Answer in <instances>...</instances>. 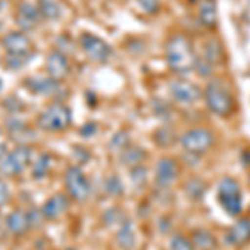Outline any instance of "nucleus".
Segmentation results:
<instances>
[{
	"instance_id": "2",
	"label": "nucleus",
	"mask_w": 250,
	"mask_h": 250,
	"mask_svg": "<svg viewBox=\"0 0 250 250\" xmlns=\"http://www.w3.org/2000/svg\"><path fill=\"white\" fill-rule=\"evenodd\" d=\"M202 99L208 110L217 117H229L235 110V100L230 88L222 79L208 80L202 90Z\"/></svg>"
},
{
	"instance_id": "1",
	"label": "nucleus",
	"mask_w": 250,
	"mask_h": 250,
	"mask_svg": "<svg viewBox=\"0 0 250 250\" xmlns=\"http://www.w3.org/2000/svg\"><path fill=\"white\" fill-rule=\"evenodd\" d=\"M165 60L168 68L179 77L190 74L195 68V50H193L192 40L185 34H173L165 43Z\"/></svg>"
},
{
	"instance_id": "30",
	"label": "nucleus",
	"mask_w": 250,
	"mask_h": 250,
	"mask_svg": "<svg viewBox=\"0 0 250 250\" xmlns=\"http://www.w3.org/2000/svg\"><path fill=\"white\" fill-rule=\"evenodd\" d=\"M107 190L110 192V195H120L122 192V184H120L119 177H110L107 180Z\"/></svg>"
},
{
	"instance_id": "6",
	"label": "nucleus",
	"mask_w": 250,
	"mask_h": 250,
	"mask_svg": "<svg viewBox=\"0 0 250 250\" xmlns=\"http://www.w3.org/2000/svg\"><path fill=\"white\" fill-rule=\"evenodd\" d=\"M168 92H170L172 99L175 100L180 105H193L195 102H199L202 99V90L192 83L190 80L184 79V77H177L173 79L168 85Z\"/></svg>"
},
{
	"instance_id": "10",
	"label": "nucleus",
	"mask_w": 250,
	"mask_h": 250,
	"mask_svg": "<svg viewBox=\"0 0 250 250\" xmlns=\"http://www.w3.org/2000/svg\"><path fill=\"white\" fill-rule=\"evenodd\" d=\"M180 177V165L175 159L164 157L157 162L155 167V184L159 187H170L179 180Z\"/></svg>"
},
{
	"instance_id": "16",
	"label": "nucleus",
	"mask_w": 250,
	"mask_h": 250,
	"mask_svg": "<svg viewBox=\"0 0 250 250\" xmlns=\"http://www.w3.org/2000/svg\"><path fill=\"white\" fill-rule=\"evenodd\" d=\"M5 225H7V230L14 235H25L30 229V222H29V215L27 212L22 210H14L7 215L5 219Z\"/></svg>"
},
{
	"instance_id": "8",
	"label": "nucleus",
	"mask_w": 250,
	"mask_h": 250,
	"mask_svg": "<svg viewBox=\"0 0 250 250\" xmlns=\"http://www.w3.org/2000/svg\"><path fill=\"white\" fill-rule=\"evenodd\" d=\"M30 157H32L30 148L27 145H19L10 154H7L5 159L0 162V173H3L7 177L19 175L30 164Z\"/></svg>"
},
{
	"instance_id": "28",
	"label": "nucleus",
	"mask_w": 250,
	"mask_h": 250,
	"mask_svg": "<svg viewBox=\"0 0 250 250\" xmlns=\"http://www.w3.org/2000/svg\"><path fill=\"white\" fill-rule=\"evenodd\" d=\"M27 215H29V222H30V227H40L43 222V213L42 210H37V208H32L30 212H27Z\"/></svg>"
},
{
	"instance_id": "26",
	"label": "nucleus",
	"mask_w": 250,
	"mask_h": 250,
	"mask_svg": "<svg viewBox=\"0 0 250 250\" xmlns=\"http://www.w3.org/2000/svg\"><path fill=\"white\" fill-rule=\"evenodd\" d=\"M187 192H188V195L193 197V199H200L205 192V185L202 184V180L192 179L190 182L187 184Z\"/></svg>"
},
{
	"instance_id": "9",
	"label": "nucleus",
	"mask_w": 250,
	"mask_h": 250,
	"mask_svg": "<svg viewBox=\"0 0 250 250\" xmlns=\"http://www.w3.org/2000/svg\"><path fill=\"white\" fill-rule=\"evenodd\" d=\"M80 47L85 55L94 62H107L112 55V47L105 40L97 37L94 34H83L80 37Z\"/></svg>"
},
{
	"instance_id": "3",
	"label": "nucleus",
	"mask_w": 250,
	"mask_h": 250,
	"mask_svg": "<svg viewBox=\"0 0 250 250\" xmlns=\"http://www.w3.org/2000/svg\"><path fill=\"white\" fill-rule=\"evenodd\" d=\"M180 147L190 155H204L213 147L215 135L205 127H193L184 132L179 139Z\"/></svg>"
},
{
	"instance_id": "5",
	"label": "nucleus",
	"mask_w": 250,
	"mask_h": 250,
	"mask_svg": "<svg viewBox=\"0 0 250 250\" xmlns=\"http://www.w3.org/2000/svg\"><path fill=\"white\" fill-rule=\"evenodd\" d=\"M72 124V112L63 104H54L39 115L37 125L45 132H62Z\"/></svg>"
},
{
	"instance_id": "33",
	"label": "nucleus",
	"mask_w": 250,
	"mask_h": 250,
	"mask_svg": "<svg viewBox=\"0 0 250 250\" xmlns=\"http://www.w3.org/2000/svg\"><path fill=\"white\" fill-rule=\"evenodd\" d=\"M5 157H7V147H5V144L0 142V162H2Z\"/></svg>"
},
{
	"instance_id": "19",
	"label": "nucleus",
	"mask_w": 250,
	"mask_h": 250,
	"mask_svg": "<svg viewBox=\"0 0 250 250\" xmlns=\"http://www.w3.org/2000/svg\"><path fill=\"white\" fill-rule=\"evenodd\" d=\"M25 87L34 94H52L57 90V80L50 77H30L25 80Z\"/></svg>"
},
{
	"instance_id": "23",
	"label": "nucleus",
	"mask_w": 250,
	"mask_h": 250,
	"mask_svg": "<svg viewBox=\"0 0 250 250\" xmlns=\"http://www.w3.org/2000/svg\"><path fill=\"white\" fill-rule=\"evenodd\" d=\"M168 250H195V247H193L192 239L180 235V233H175V235H172L170 242H168Z\"/></svg>"
},
{
	"instance_id": "20",
	"label": "nucleus",
	"mask_w": 250,
	"mask_h": 250,
	"mask_svg": "<svg viewBox=\"0 0 250 250\" xmlns=\"http://www.w3.org/2000/svg\"><path fill=\"white\" fill-rule=\"evenodd\" d=\"M192 242L193 247L199 250H213L217 247L215 235L210 230H204V229H199L192 233Z\"/></svg>"
},
{
	"instance_id": "4",
	"label": "nucleus",
	"mask_w": 250,
	"mask_h": 250,
	"mask_svg": "<svg viewBox=\"0 0 250 250\" xmlns=\"http://www.w3.org/2000/svg\"><path fill=\"white\" fill-rule=\"evenodd\" d=\"M217 197L225 212L230 217H240L242 208H244V199H242L240 185L232 177H225L219 182L217 188Z\"/></svg>"
},
{
	"instance_id": "22",
	"label": "nucleus",
	"mask_w": 250,
	"mask_h": 250,
	"mask_svg": "<svg viewBox=\"0 0 250 250\" xmlns=\"http://www.w3.org/2000/svg\"><path fill=\"white\" fill-rule=\"evenodd\" d=\"M117 242L120 244L122 249H132L135 244V237H134V232H132V225L128 222H125L122 227L119 229V233H117Z\"/></svg>"
},
{
	"instance_id": "17",
	"label": "nucleus",
	"mask_w": 250,
	"mask_h": 250,
	"mask_svg": "<svg viewBox=\"0 0 250 250\" xmlns=\"http://www.w3.org/2000/svg\"><path fill=\"white\" fill-rule=\"evenodd\" d=\"M199 20L207 29H215L219 23V14H217L215 0H200L199 3Z\"/></svg>"
},
{
	"instance_id": "29",
	"label": "nucleus",
	"mask_w": 250,
	"mask_h": 250,
	"mask_svg": "<svg viewBox=\"0 0 250 250\" xmlns=\"http://www.w3.org/2000/svg\"><path fill=\"white\" fill-rule=\"evenodd\" d=\"M27 57H29V55H9V57H7V65L10 68H20L27 63V60H25Z\"/></svg>"
},
{
	"instance_id": "35",
	"label": "nucleus",
	"mask_w": 250,
	"mask_h": 250,
	"mask_svg": "<svg viewBox=\"0 0 250 250\" xmlns=\"http://www.w3.org/2000/svg\"><path fill=\"white\" fill-rule=\"evenodd\" d=\"M188 2H195V0H188Z\"/></svg>"
},
{
	"instance_id": "27",
	"label": "nucleus",
	"mask_w": 250,
	"mask_h": 250,
	"mask_svg": "<svg viewBox=\"0 0 250 250\" xmlns=\"http://www.w3.org/2000/svg\"><path fill=\"white\" fill-rule=\"evenodd\" d=\"M137 3L145 14H155L159 10V0H137Z\"/></svg>"
},
{
	"instance_id": "25",
	"label": "nucleus",
	"mask_w": 250,
	"mask_h": 250,
	"mask_svg": "<svg viewBox=\"0 0 250 250\" xmlns=\"http://www.w3.org/2000/svg\"><path fill=\"white\" fill-rule=\"evenodd\" d=\"M142 159H145V154L140 148H128L122 155V162L125 165H139Z\"/></svg>"
},
{
	"instance_id": "21",
	"label": "nucleus",
	"mask_w": 250,
	"mask_h": 250,
	"mask_svg": "<svg viewBox=\"0 0 250 250\" xmlns=\"http://www.w3.org/2000/svg\"><path fill=\"white\" fill-rule=\"evenodd\" d=\"M40 15L47 20H55L60 17V5L55 0H39Z\"/></svg>"
},
{
	"instance_id": "18",
	"label": "nucleus",
	"mask_w": 250,
	"mask_h": 250,
	"mask_svg": "<svg viewBox=\"0 0 250 250\" xmlns=\"http://www.w3.org/2000/svg\"><path fill=\"white\" fill-rule=\"evenodd\" d=\"M207 63H210L212 67L219 65V63L224 62V48H222V43L217 39H210L205 42L204 45V52L202 57Z\"/></svg>"
},
{
	"instance_id": "7",
	"label": "nucleus",
	"mask_w": 250,
	"mask_h": 250,
	"mask_svg": "<svg viewBox=\"0 0 250 250\" xmlns=\"http://www.w3.org/2000/svg\"><path fill=\"white\" fill-rule=\"evenodd\" d=\"M65 188L68 195L77 202H85L90 197V182L79 167H68L65 172Z\"/></svg>"
},
{
	"instance_id": "11",
	"label": "nucleus",
	"mask_w": 250,
	"mask_h": 250,
	"mask_svg": "<svg viewBox=\"0 0 250 250\" xmlns=\"http://www.w3.org/2000/svg\"><path fill=\"white\" fill-rule=\"evenodd\" d=\"M45 68H47L48 77L57 80V82L59 80H63L68 74H70V63H68V59L65 57V54H62L60 50H54L48 54Z\"/></svg>"
},
{
	"instance_id": "12",
	"label": "nucleus",
	"mask_w": 250,
	"mask_h": 250,
	"mask_svg": "<svg viewBox=\"0 0 250 250\" xmlns=\"http://www.w3.org/2000/svg\"><path fill=\"white\" fill-rule=\"evenodd\" d=\"M2 45L9 55H29L32 42L22 32H12L2 39Z\"/></svg>"
},
{
	"instance_id": "32",
	"label": "nucleus",
	"mask_w": 250,
	"mask_h": 250,
	"mask_svg": "<svg viewBox=\"0 0 250 250\" xmlns=\"http://www.w3.org/2000/svg\"><path fill=\"white\" fill-rule=\"evenodd\" d=\"M10 199V190H9V185H7L3 180H0V207H3Z\"/></svg>"
},
{
	"instance_id": "15",
	"label": "nucleus",
	"mask_w": 250,
	"mask_h": 250,
	"mask_svg": "<svg viewBox=\"0 0 250 250\" xmlns=\"http://www.w3.org/2000/svg\"><path fill=\"white\" fill-rule=\"evenodd\" d=\"M40 10L39 7L32 5L29 2H22L17 9V25L22 30H32L40 20Z\"/></svg>"
},
{
	"instance_id": "31",
	"label": "nucleus",
	"mask_w": 250,
	"mask_h": 250,
	"mask_svg": "<svg viewBox=\"0 0 250 250\" xmlns=\"http://www.w3.org/2000/svg\"><path fill=\"white\" fill-rule=\"evenodd\" d=\"M128 145V139H127V134L125 132H120V134H115L114 137V140H112V147H117L120 150V148H124V147H127Z\"/></svg>"
},
{
	"instance_id": "13",
	"label": "nucleus",
	"mask_w": 250,
	"mask_h": 250,
	"mask_svg": "<svg viewBox=\"0 0 250 250\" xmlns=\"http://www.w3.org/2000/svg\"><path fill=\"white\" fill-rule=\"evenodd\" d=\"M227 240L233 247H245L250 242V217H240L227 232Z\"/></svg>"
},
{
	"instance_id": "34",
	"label": "nucleus",
	"mask_w": 250,
	"mask_h": 250,
	"mask_svg": "<svg viewBox=\"0 0 250 250\" xmlns=\"http://www.w3.org/2000/svg\"><path fill=\"white\" fill-rule=\"evenodd\" d=\"M67 250H77V249H67Z\"/></svg>"
},
{
	"instance_id": "14",
	"label": "nucleus",
	"mask_w": 250,
	"mask_h": 250,
	"mask_svg": "<svg viewBox=\"0 0 250 250\" xmlns=\"http://www.w3.org/2000/svg\"><path fill=\"white\" fill-rule=\"evenodd\" d=\"M68 207H70L68 197L63 195V193H55L54 197H50V199L43 204L42 213L47 220H57L68 210Z\"/></svg>"
},
{
	"instance_id": "24",
	"label": "nucleus",
	"mask_w": 250,
	"mask_h": 250,
	"mask_svg": "<svg viewBox=\"0 0 250 250\" xmlns=\"http://www.w3.org/2000/svg\"><path fill=\"white\" fill-rule=\"evenodd\" d=\"M48 170H50V157L40 155L34 165V177L35 179H43L48 173Z\"/></svg>"
}]
</instances>
